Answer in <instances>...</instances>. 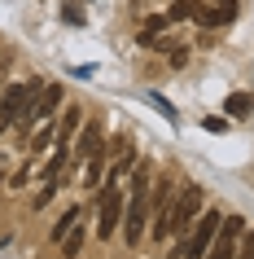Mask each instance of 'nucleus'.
<instances>
[{
  "label": "nucleus",
  "instance_id": "nucleus-17",
  "mask_svg": "<svg viewBox=\"0 0 254 259\" xmlns=\"http://www.w3.org/2000/svg\"><path fill=\"white\" fill-rule=\"evenodd\" d=\"M237 259H254V229L241 233V246H237Z\"/></svg>",
  "mask_w": 254,
  "mask_h": 259
},
{
  "label": "nucleus",
  "instance_id": "nucleus-4",
  "mask_svg": "<svg viewBox=\"0 0 254 259\" xmlns=\"http://www.w3.org/2000/svg\"><path fill=\"white\" fill-rule=\"evenodd\" d=\"M62 101H66V88L62 83H40V93L27 101V110H22V127H35V123H44V119H53L57 110H62Z\"/></svg>",
  "mask_w": 254,
  "mask_h": 259
},
{
  "label": "nucleus",
  "instance_id": "nucleus-18",
  "mask_svg": "<svg viewBox=\"0 0 254 259\" xmlns=\"http://www.w3.org/2000/svg\"><path fill=\"white\" fill-rule=\"evenodd\" d=\"M149 101H154V106H158L162 114H167V119L175 123V106H171V101H167V97H158V93H149Z\"/></svg>",
  "mask_w": 254,
  "mask_h": 259
},
{
  "label": "nucleus",
  "instance_id": "nucleus-8",
  "mask_svg": "<svg viewBox=\"0 0 254 259\" xmlns=\"http://www.w3.org/2000/svg\"><path fill=\"white\" fill-rule=\"evenodd\" d=\"M241 233H245V220L241 215H224L219 220V233H215L206 259H237V246H241Z\"/></svg>",
  "mask_w": 254,
  "mask_h": 259
},
{
  "label": "nucleus",
  "instance_id": "nucleus-12",
  "mask_svg": "<svg viewBox=\"0 0 254 259\" xmlns=\"http://www.w3.org/2000/svg\"><path fill=\"white\" fill-rule=\"evenodd\" d=\"M250 110H254V97L250 93H232L224 101V114H232V119H250Z\"/></svg>",
  "mask_w": 254,
  "mask_h": 259
},
{
  "label": "nucleus",
  "instance_id": "nucleus-9",
  "mask_svg": "<svg viewBox=\"0 0 254 259\" xmlns=\"http://www.w3.org/2000/svg\"><path fill=\"white\" fill-rule=\"evenodd\" d=\"M96 150H101V123H83L75 145H70V158H75V163H88Z\"/></svg>",
  "mask_w": 254,
  "mask_h": 259
},
{
  "label": "nucleus",
  "instance_id": "nucleus-10",
  "mask_svg": "<svg viewBox=\"0 0 254 259\" xmlns=\"http://www.w3.org/2000/svg\"><path fill=\"white\" fill-rule=\"evenodd\" d=\"M193 18H197L201 27H224V22H232V18H237V9H228V5H201Z\"/></svg>",
  "mask_w": 254,
  "mask_h": 259
},
{
  "label": "nucleus",
  "instance_id": "nucleus-1",
  "mask_svg": "<svg viewBox=\"0 0 254 259\" xmlns=\"http://www.w3.org/2000/svg\"><path fill=\"white\" fill-rule=\"evenodd\" d=\"M219 211H206L201 206V215L193 220V229L184 233V237H175V250H180V259H206V250H211V242H215V233H219Z\"/></svg>",
  "mask_w": 254,
  "mask_h": 259
},
{
  "label": "nucleus",
  "instance_id": "nucleus-16",
  "mask_svg": "<svg viewBox=\"0 0 254 259\" xmlns=\"http://www.w3.org/2000/svg\"><path fill=\"white\" fill-rule=\"evenodd\" d=\"M62 22H70V27H83L88 18H83V9L75 5V0H66V5H62Z\"/></svg>",
  "mask_w": 254,
  "mask_h": 259
},
{
  "label": "nucleus",
  "instance_id": "nucleus-6",
  "mask_svg": "<svg viewBox=\"0 0 254 259\" xmlns=\"http://www.w3.org/2000/svg\"><path fill=\"white\" fill-rule=\"evenodd\" d=\"M123 189L119 185H106V193H101V202H96V237L101 242H110L114 233L123 229Z\"/></svg>",
  "mask_w": 254,
  "mask_h": 259
},
{
  "label": "nucleus",
  "instance_id": "nucleus-14",
  "mask_svg": "<svg viewBox=\"0 0 254 259\" xmlns=\"http://www.w3.org/2000/svg\"><path fill=\"white\" fill-rule=\"evenodd\" d=\"M79 215H83L79 206H66V211L57 215V224H53V233H48V237H53V242H62V237H66V233L75 229V220H79Z\"/></svg>",
  "mask_w": 254,
  "mask_h": 259
},
{
  "label": "nucleus",
  "instance_id": "nucleus-13",
  "mask_svg": "<svg viewBox=\"0 0 254 259\" xmlns=\"http://www.w3.org/2000/svg\"><path fill=\"white\" fill-rule=\"evenodd\" d=\"M106 145H101V150L92 154V158H88V176H83V185H88V189H101V171H106Z\"/></svg>",
  "mask_w": 254,
  "mask_h": 259
},
{
  "label": "nucleus",
  "instance_id": "nucleus-5",
  "mask_svg": "<svg viewBox=\"0 0 254 259\" xmlns=\"http://www.w3.org/2000/svg\"><path fill=\"white\" fill-rule=\"evenodd\" d=\"M145 220H149V189H127V202H123V237H127L132 250L145 237Z\"/></svg>",
  "mask_w": 254,
  "mask_h": 259
},
{
  "label": "nucleus",
  "instance_id": "nucleus-19",
  "mask_svg": "<svg viewBox=\"0 0 254 259\" xmlns=\"http://www.w3.org/2000/svg\"><path fill=\"white\" fill-rule=\"evenodd\" d=\"M162 27H167V18H145V31L140 35H162Z\"/></svg>",
  "mask_w": 254,
  "mask_h": 259
},
{
  "label": "nucleus",
  "instance_id": "nucleus-7",
  "mask_svg": "<svg viewBox=\"0 0 254 259\" xmlns=\"http://www.w3.org/2000/svg\"><path fill=\"white\" fill-rule=\"evenodd\" d=\"M171 198H175V180L171 176L149 180V215H154V237H158V242L171 237V233H167V206H171Z\"/></svg>",
  "mask_w": 254,
  "mask_h": 259
},
{
  "label": "nucleus",
  "instance_id": "nucleus-11",
  "mask_svg": "<svg viewBox=\"0 0 254 259\" xmlns=\"http://www.w3.org/2000/svg\"><path fill=\"white\" fill-rule=\"evenodd\" d=\"M57 246H62V259H75V255L83 250V215L75 220V229H70V233H66V237H62Z\"/></svg>",
  "mask_w": 254,
  "mask_h": 259
},
{
  "label": "nucleus",
  "instance_id": "nucleus-2",
  "mask_svg": "<svg viewBox=\"0 0 254 259\" xmlns=\"http://www.w3.org/2000/svg\"><path fill=\"white\" fill-rule=\"evenodd\" d=\"M201 206H206V193H201L197 185H184V189L171 198V206H167V233L184 237V233L193 229V220L201 215Z\"/></svg>",
  "mask_w": 254,
  "mask_h": 259
},
{
  "label": "nucleus",
  "instance_id": "nucleus-21",
  "mask_svg": "<svg viewBox=\"0 0 254 259\" xmlns=\"http://www.w3.org/2000/svg\"><path fill=\"white\" fill-rule=\"evenodd\" d=\"M219 5H228V9H237V0H219Z\"/></svg>",
  "mask_w": 254,
  "mask_h": 259
},
{
  "label": "nucleus",
  "instance_id": "nucleus-3",
  "mask_svg": "<svg viewBox=\"0 0 254 259\" xmlns=\"http://www.w3.org/2000/svg\"><path fill=\"white\" fill-rule=\"evenodd\" d=\"M40 83H44V79H27V83H9V88L0 93V137L22 119V110H27L31 97L40 93Z\"/></svg>",
  "mask_w": 254,
  "mask_h": 259
},
{
  "label": "nucleus",
  "instance_id": "nucleus-20",
  "mask_svg": "<svg viewBox=\"0 0 254 259\" xmlns=\"http://www.w3.org/2000/svg\"><path fill=\"white\" fill-rule=\"evenodd\" d=\"M201 127H206V132H224L228 123H224V119H201Z\"/></svg>",
  "mask_w": 254,
  "mask_h": 259
},
{
  "label": "nucleus",
  "instance_id": "nucleus-15",
  "mask_svg": "<svg viewBox=\"0 0 254 259\" xmlns=\"http://www.w3.org/2000/svg\"><path fill=\"white\" fill-rule=\"evenodd\" d=\"M53 141H57V127H53V123H48V119H44V123H40V132H35V141H31V150L40 154V150H48Z\"/></svg>",
  "mask_w": 254,
  "mask_h": 259
},
{
  "label": "nucleus",
  "instance_id": "nucleus-22",
  "mask_svg": "<svg viewBox=\"0 0 254 259\" xmlns=\"http://www.w3.org/2000/svg\"><path fill=\"white\" fill-rule=\"evenodd\" d=\"M0 93H5V83H0Z\"/></svg>",
  "mask_w": 254,
  "mask_h": 259
}]
</instances>
